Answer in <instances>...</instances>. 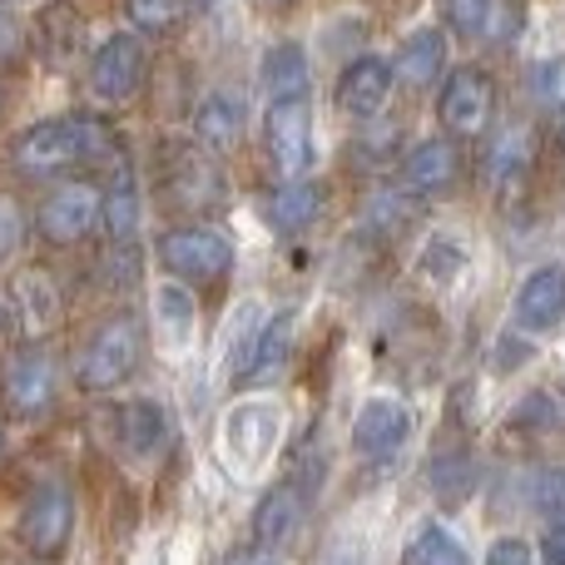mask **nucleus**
I'll use <instances>...</instances> for the list:
<instances>
[{
  "label": "nucleus",
  "instance_id": "1",
  "mask_svg": "<svg viewBox=\"0 0 565 565\" xmlns=\"http://www.w3.org/2000/svg\"><path fill=\"white\" fill-rule=\"evenodd\" d=\"M139 352H145V328L135 312H109L95 332L85 338L75 358V382L85 392H115L119 382L135 377Z\"/></svg>",
  "mask_w": 565,
  "mask_h": 565
},
{
  "label": "nucleus",
  "instance_id": "2",
  "mask_svg": "<svg viewBox=\"0 0 565 565\" xmlns=\"http://www.w3.org/2000/svg\"><path fill=\"white\" fill-rule=\"evenodd\" d=\"M159 179H164L169 204H179L184 214H209V209L224 204L228 184L224 169L209 159L204 145L194 139H164L159 145Z\"/></svg>",
  "mask_w": 565,
  "mask_h": 565
},
{
  "label": "nucleus",
  "instance_id": "3",
  "mask_svg": "<svg viewBox=\"0 0 565 565\" xmlns=\"http://www.w3.org/2000/svg\"><path fill=\"white\" fill-rule=\"evenodd\" d=\"M15 536L35 561H60L65 556L70 536H75V497H70L65 481L50 477V481H40V487L30 491L25 511H20Z\"/></svg>",
  "mask_w": 565,
  "mask_h": 565
},
{
  "label": "nucleus",
  "instance_id": "4",
  "mask_svg": "<svg viewBox=\"0 0 565 565\" xmlns=\"http://www.w3.org/2000/svg\"><path fill=\"white\" fill-rule=\"evenodd\" d=\"M0 407L20 422H40L55 407V362L40 348H10L0 358Z\"/></svg>",
  "mask_w": 565,
  "mask_h": 565
},
{
  "label": "nucleus",
  "instance_id": "5",
  "mask_svg": "<svg viewBox=\"0 0 565 565\" xmlns=\"http://www.w3.org/2000/svg\"><path fill=\"white\" fill-rule=\"evenodd\" d=\"M292 342H298V312H274L258 332L238 338L234 348V382L238 387H268L288 372Z\"/></svg>",
  "mask_w": 565,
  "mask_h": 565
},
{
  "label": "nucleus",
  "instance_id": "6",
  "mask_svg": "<svg viewBox=\"0 0 565 565\" xmlns=\"http://www.w3.org/2000/svg\"><path fill=\"white\" fill-rule=\"evenodd\" d=\"M145 40L139 35H109L105 45L89 55V95L105 109H125L145 85Z\"/></svg>",
  "mask_w": 565,
  "mask_h": 565
},
{
  "label": "nucleus",
  "instance_id": "7",
  "mask_svg": "<svg viewBox=\"0 0 565 565\" xmlns=\"http://www.w3.org/2000/svg\"><path fill=\"white\" fill-rule=\"evenodd\" d=\"M491 109H497V79H491L487 70L461 65L457 75L441 79L437 119H441V129H447V135H457V139H477V135H487Z\"/></svg>",
  "mask_w": 565,
  "mask_h": 565
},
{
  "label": "nucleus",
  "instance_id": "8",
  "mask_svg": "<svg viewBox=\"0 0 565 565\" xmlns=\"http://www.w3.org/2000/svg\"><path fill=\"white\" fill-rule=\"evenodd\" d=\"M159 264L174 278L189 282H214L234 268V244L218 228H169L159 238Z\"/></svg>",
  "mask_w": 565,
  "mask_h": 565
},
{
  "label": "nucleus",
  "instance_id": "9",
  "mask_svg": "<svg viewBox=\"0 0 565 565\" xmlns=\"http://www.w3.org/2000/svg\"><path fill=\"white\" fill-rule=\"evenodd\" d=\"M264 149L282 179H298L312 159V109L302 95L274 99L264 109Z\"/></svg>",
  "mask_w": 565,
  "mask_h": 565
},
{
  "label": "nucleus",
  "instance_id": "10",
  "mask_svg": "<svg viewBox=\"0 0 565 565\" xmlns=\"http://www.w3.org/2000/svg\"><path fill=\"white\" fill-rule=\"evenodd\" d=\"M40 234L55 248H75L79 238H89L99 228V189L75 179V184H60L55 194L40 204Z\"/></svg>",
  "mask_w": 565,
  "mask_h": 565
},
{
  "label": "nucleus",
  "instance_id": "11",
  "mask_svg": "<svg viewBox=\"0 0 565 565\" xmlns=\"http://www.w3.org/2000/svg\"><path fill=\"white\" fill-rule=\"evenodd\" d=\"M10 159H15V169L30 179H50V174H60V169H75L79 164L75 119H40V125H30L25 135L15 139Z\"/></svg>",
  "mask_w": 565,
  "mask_h": 565
},
{
  "label": "nucleus",
  "instance_id": "12",
  "mask_svg": "<svg viewBox=\"0 0 565 565\" xmlns=\"http://www.w3.org/2000/svg\"><path fill=\"white\" fill-rule=\"evenodd\" d=\"M531 159H536V135H531V125L526 119H507V125L487 139L481 184H487L491 194H511V189L531 174Z\"/></svg>",
  "mask_w": 565,
  "mask_h": 565
},
{
  "label": "nucleus",
  "instance_id": "13",
  "mask_svg": "<svg viewBox=\"0 0 565 565\" xmlns=\"http://www.w3.org/2000/svg\"><path fill=\"white\" fill-rule=\"evenodd\" d=\"M6 292H10L6 312H10L20 338H45V332L60 322V282L50 278L45 268H20Z\"/></svg>",
  "mask_w": 565,
  "mask_h": 565
},
{
  "label": "nucleus",
  "instance_id": "14",
  "mask_svg": "<svg viewBox=\"0 0 565 565\" xmlns=\"http://www.w3.org/2000/svg\"><path fill=\"white\" fill-rule=\"evenodd\" d=\"M392 85H397V70L392 60L377 55H358L348 70L338 75V109L352 119H377L392 99Z\"/></svg>",
  "mask_w": 565,
  "mask_h": 565
},
{
  "label": "nucleus",
  "instance_id": "15",
  "mask_svg": "<svg viewBox=\"0 0 565 565\" xmlns=\"http://www.w3.org/2000/svg\"><path fill=\"white\" fill-rule=\"evenodd\" d=\"M407 431H412V417H407L402 402L367 397L358 407V417H352V451H358V457L382 461V457H392V451L407 441Z\"/></svg>",
  "mask_w": 565,
  "mask_h": 565
},
{
  "label": "nucleus",
  "instance_id": "16",
  "mask_svg": "<svg viewBox=\"0 0 565 565\" xmlns=\"http://www.w3.org/2000/svg\"><path fill=\"white\" fill-rule=\"evenodd\" d=\"M461 174V159H457V145L451 139H422L417 149H407L402 154V194H441V189H451Z\"/></svg>",
  "mask_w": 565,
  "mask_h": 565
},
{
  "label": "nucleus",
  "instance_id": "17",
  "mask_svg": "<svg viewBox=\"0 0 565 565\" xmlns=\"http://www.w3.org/2000/svg\"><path fill=\"white\" fill-rule=\"evenodd\" d=\"M99 228H105V238L115 248L139 238V184L129 174V164L109 169V184L99 189Z\"/></svg>",
  "mask_w": 565,
  "mask_h": 565
},
{
  "label": "nucleus",
  "instance_id": "18",
  "mask_svg": "<svg viewBox=\"0 0 565 565\" xmlns=\"http://www.w3.org/2000/svg\"><path fill=\"white\" fill-rule=\"evenodd\" d=\"M322 204H328L322 184H312V179H282L278 189H268L264 214L278 234H302V228H312L322 218Z\"/></svg>",
  "mask_w": 565,
  "mask_h": 565
},
{
  "label": "nucleus",
  "instance_id": "19",
  "mask_svg": "<svg viewBox=\"0 0 565 565\" xmlns=\"http://www.w3.org/2000/svg\"><path fill=\"white\" fill-rule=\"evenodd\" d=\"M565 318V268H536L516 288V322L526 332H546Z\"/></svg>",
  "mask_w": 565,
  "mask_h": 565
},
{
  "label": "nucleus",
  "instance_id": "20",
  "mask_svg": "<svg viewBox=\"0 0 565 565\" xmlns=\"http://www.w3.org/2000/svg\"><path fill=\"white\" fill-rule=\"evenodd\" d=\"M79 45H85V20L70 0H50L35 15V50L50 60V65H75Z\"/></svg>",
  "mask_w": 565,
  "mask_h": 565
},
{
  "label": "nucleus",
  "instance_id": "21",
  "mask_svg": "<svg viewBox=\"0 0 565 565\" xmlns=\"http://www.w3.org/2000/svg\"><path fill=\"white\" fill-rule=\"evenodd\" d=\"M164 431H169L164 407L149 397L125 402V407L115 412V447L125 451V457H149V451H159L164 447Z\"/></svg>",
  "mask_w": 565,
  "mask_h": 565
},
{
  "label": "nucleus",
  "instance_id": "22",
  "mask_svg": "<svg viewBox=\"0 0 565 565\" xmlns=\"http://www.w3.org/2000/svg\"><path fill=\"white\" fill-rule=\"evenodd\" d=\"M441 65H447V40H441V30H431V25L412 30V35L397 45V55H392L397 79H407L412 89H427L431 79L441 75Z\"/></svg>",
  "mask_w": 565,
  "mask_h": 565
},
{
  "label": "nucleus",
  "instance_id": "23",
  "mask_svg": "<svg viewBox=\"0 0 565 565\" xmlns=\"http://www.w3.org/2000/svg\"><path fill=\"white\" fill-rule=\"evenodd\" d=\"M244 125H248V115H244V99L238 95H209L204 105L194 109V139L204 149H234L238 139H244Z\"/></svg>",
  "mask_w": 565,
  "mask_h": 565
},
{
  "label": "nucleus",
  "instance_id": "24",
  "mask_svg": "<svg viewBox=\"0 0 565 565\" xmlns=\"http://www.w3.org/2000/svg\"><path fill=\"white\" fill-rule=\"evenodd\" d=\"M298 521H302V491L274 487L264 501H258V511H254V541L264 551L288 546V536L298 531Z\"/></svg>",
  "mask_w": 565,
  "mask_h": 565
},
{
  "label": "nucleus",
  "instance_id": "25",
  "mask_svg": "<svg viewBox=\"0 0 565 565\" xmlns=\"http://www.w3.org/2000/svg\"><path fill=\"white\" fill-rule=\"evenodd\" d=\"M258 85H264L268 99H292L308 95V55H302L298 40H278L264 55V70H258Z\"/></svg>",
  "mask_w": 565,
  "mask_h": 565
},
{
  "label": "nucleus",
  "instance_id": "26",
  "mask_svg": "<svg viewBox=\"0 0 565 565\" xmlns=\"http://www.w3.org/2000/svg\"><path fill=\"white\" fill-rule=\"evenodd\" d=\"M154 318H159V338H164L169 348H189L194 322H199V308H194V298H189V288L164 282V288L154 292Z\"/></svg>",
  "mask_w": 565,
  "mask_h": 565
},
{
  "label": "nucleus",
  "instance_id": "27",
  "mask_svg": "<svg viewBox=\"0 0 565 565\" xmlns=\"http://www.w3.org/2000/svg\"><path fill=\"white\" fill-rule=\"evenodd\" d=\"M402 565H467V546H461V541L451 536L447 526L427 521V526H422L417 536L407 541V551H402Z\"/></svg>",
  "mask_w": 565,
  "mask_h": 565
},
{
  "label": "nucleus",
  "instance_id": "28",
  "mask_svg": "<svg viewBox=\"0 0 565 565\" xmlns=\"http://www.w3.org/2000/svg\"><path fill=\"white\" fill-rule=\"evenodd\" d=\"M427 481L447 507H457V501H467L471 487H477V461H471L467 451H441V457H431Z\"/></svg>",
  "mask_w": 565,
  "mask_h": 565
},
{
  "label": "nucleus",
  "instance_id": "29",
  "mask_svg": "<svg viewBox=\"0 0 565 565\" xmlns=\"http://www.w3.org/2000/svg\"><path fill=\"white\" fill-rule=\"evenodd\" d=\"M75 135H79V164H99V169H115L125 164L119 154V139L105 119H89V115H75Z\"/></svg>",
  "mask_w": 565,
  "mask_h": 565
},
{
  "label": "nucleus",
  "instance_id": "30",
  "mask_svg": "<svg viewBox=\"0 0 565 565\" xmlns=\"http://www.w3.org/2000/svg\"><path fill=\"white\" fill-rule=\"evenodd\" d=\"M125 20L139 35H174L184 25V0H125Z\"/></svg>",
  "mask_w": 565,
  "mask_h": 565
},
{
  "label": "nucleus",
  "instance_id": "31",
  "mask_svg": "<svg viewBox=\"0 0 565 565\" xmlns=\"http://www.w3.org/2000/svg\"><path fill=\"white\" fill-rule=\"evenodd\" d=\"M526 89L541 109H565V60H541L526 75Z\"/></svg>",
  "mask_w": 565,
  "mask_h": 565
},
{
  "label": "nucleus",
  "instance_id": "32",
  "mask_svg": "<svg viewBox=\"0 0 565 565\" xmlns=\"http://www.w3.org/2000/svg\"><path fill=\"white\" fill-rule=\"evenodd\" d=\"M437 10L457 35H481V25L491 15V0H437Z\"/></svg>",
  "mask_w": 565,
  "mask_h": 565
},
{
  "label": "nucleus",
  "instance_id": "33",
  "mask_svg": "<svg viewBox=\"0 0 565 565\" xmlns=\"http://www.w3.org/2000/svg\"><path fill=\"white\" fill-rule=\"evenodd\" d=\"M25 244V209L10 189H0V264L15 258V248Z\"/></svg>",
  "mask_w": 565,
  "mask_h": 565
},
{
  "label": "nucleus",
  "instance_id": "34",
  "mask_svg": "<svg viewBox=\"0 0 565 565\" xmlns=\"http://www.w3.org/2000/svg\"><path fill=\"white\" fill-rule=\"evenodd\" d=\"M422 268H427L431 278H457L461 268H467V248L461 244H451V238H431L427 244V254H422Z\"/></svg>",
  "mask_w": 565,
  "mask_h": 565
},
{
  "label": "nucleus",
  "instance_id": "35",
  "mask_svg": "<svg viewBox=\"0 0 565 565\" xmlns=\"http://www.w3.org/2000/svg\"><path fill=\"white\" fill-rule=\"evenodd\" d=\"M531 507H536L541 516H561L565 511V471L561 467L536 471V481H531Z\"/></svg>",
  "mask_w": 565,
  "mask_h": 565
},
{
  "label": "nucleus",
  "instance_id": "36",
  "mask_svg": "<svg viewBox=\"0 0 565 565\" xmlns=\"http://www.w3.org/2000/svg\"><path fill=\"white\" fill-rule=\"evenodd\" d=\"M487 565H536V561H531L526 541H497V546H491V556H487Z\"/></svg>",
  "mask_w": 565,
  "mask_h": 565
},
{
  "label": "nucleus",
  "instance_id": "37",
  "mask_svg": "<svg viewBox=\"0 0 565 565\" xmlns=\"http://www.w3.org/2000/svg\"><path fill=\"white\" fill-rule=\"evenodd\" d=\"M541 561H546V565H565V526H556L546 541H541Z\"/></svg>",
  "mask_w": 565,
  "mask_h": 565
},
{
  "label": "nucleus",
  "instance_id": "38",
  "mask_svg": "<svg viewBox=\"0 0 565 565\" xmlns=\"http://www.w3.org/2000/svg\"><path fill=\"white\" fill-rule=\"evenodd\" d=\"M15 50V20H10V10H6V0H0V60Z\"/></svg>",
  "mask_w": 565,
  "mask_h": 565
},
{
  "label": "nucleus",
  "instance_id": "39",
  "mask_svg": "<svg viewBox=\"0 0 565 565\" xmlns=\"http://www.w3.org/2000/svg\"><path fill=\"white\" fill-rule=\"evenodd\" d=\"M328 565H358V556H352V551H338V556H332Z\"/></svg>",
  "mask_w": 565,
  "mask_h": 565
},
{
  "label": "nucleus",
  "instance_id": "40",
  "mask_svg": "<svg viewBox=\"0 0 565 565\" xmlns=\"http://www.w3.org/2000/svg\"><path fill=\"white\" fill-rule=\"evenodd\" d=\"M199 6H218V0H199Z\"/></svg>",
  "mask_w": 565,
  "mask_h": 565
},
{
  "label": "nucleus",
  "instance_id": "41",
  "mask_svg": "<svg viewBox=\"0 0 565 565\" xmlns=\"http://www.w3.org/2000/svg\"><path fill=\"white\" fill-rule=\"evenodd\" d=\"M0 451H6V431H0Z\"/></svg>",
  "mask_w": 565,
  "mask_h": 565
},
{
  "label": "nucleus",
  "instance_id": "42",
  "mask_svg": "<svg viewBox=\"0 0 565 565\" xmlns=\"http://www.w3.org/2000/svg\"><path fill=\"white\" fill-rule=\"evenodd\" d=\"M274 6H282V0H274Z\"/></svg>",
  "mask_w": 565,
  "mask_h": 565
},
{
  "label": "nucleus",
  "instance_id": "43",
  "mask_svg": "<svg viewBox=\"0 0 565 565\" xmlns=\"http://www.w3.org/2000/svg\"><path fill=\"white\" fill-rule=\"evenodd\" d=\"M0 105H6V99H0Z\"/></svg>",
  "mask_w": 565,
  "mask_h": 565
}]
</instances>
